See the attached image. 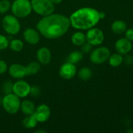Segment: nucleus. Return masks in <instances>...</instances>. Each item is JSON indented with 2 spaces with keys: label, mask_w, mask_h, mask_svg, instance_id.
<instances>
[{
  "label": "nucleus",
  "mask_w": 133,
  "mask_h": 133,
  "mask_svg": "<svg viewBox=\"0 0 133 133\" xmlns=\"http://www.w3.org/2000/svg\"><path fill=\"white\" fill-rule=\"evenodd\" d=\"M127 132H129V133H131V132H132V133H133V131H132V130L129 129V130H128V131H127Z\"/></svg>",
  "instance_id": "nucleus-36"
},
{
  "label": "nucleus",
  "mask_w": 133,
  "mask_h": 133,
  "mask_svg": "<svg viewBox=\"0 0 133 133\" xmlns=\"http://www.w3.org/2000/svg\"><path fill=\"white\" fill-rule=\"evenodd\" d=\"M78 77L82 81H88L92 77V71L90 68L83 67L78 71Z\"/></svg>",
  "instance_id": "nucleus-23"
},
{
  "label": "nucleus",
  "mask_w": 133,
  "mask_h": 133,
  "mask_svg": "<svg viewBox=\"0 0 133 133\" xmlns=\"http://www.w3.org/2000/svg\"><path fill=\"white\" fill-rule=\"evenodd\" d=\"M38 121L37 119L35 118L34 113L31 115L27 116L26 118L22 121V124L25 128L27 129H33L35 127H36L38 124Z\"/></svg>",
  "instance_id": "nucleus-19"
},
{
  "label": "nucleus",
  "mask_w": 133,
  "mask_h": 133,
  "mask_svg": "<svg viewBox=\"0 0 133 133\" xmlns=\"http://www.w3.org/2000/svg\"><path fill=\"white\" fill-rule=\"evenodd\" d=\"M127 24L122 20H116L112 23L111 30L116 35H121L127 30Z\"/></svg>",
  "instance_id": "nucleus-18"
},
{
  "label": "nucleus",
  "mask_w": 133,
  "mask_h": 133,
  "mask_svg": "<svg viewBox=\"0 0 133 133\" xmlns=\"http://www.w3.org/2000/svg\"><path fill=\"white\" fill-rule=\"evenodd\" d=\"M69 18L71 27L78 30L90 29L101 20L99 11L92 7L80 8L74 12Z\"/></svg>",
  "instance_id": "nucleus-2"
},
{
  "label": "nucleus",
  "mask_w": 133,
  "mask_h": 133,
  "mask_svg": "<svg viewBox=\"0 0 133 133\" xmlns=\"http://www.w3.org/2000/svg\"><path fill=\"white\" fill-rule=\"evenodd\" d=\"M35 132H36V133H45V132H46V131H44V130L38 129V130H37L36 131H35Z\"/></svg>",
  "instance_id": "nucleus-35"
},
{
  "label": "nucleus",
  "mask_w": 133,
  "mask_h": 133,
  "mask_svg": "<svg viewBox=\"0 0 133 133\" xmlns=\"http://www.w3.org/2000/svg\"><path fill=\"white\" fill-rule=\"evenodd\" d=\"M9 74L14 79H21L26 75L25 66L21 64H12L8 68Z\"/></svg>",
  "instance_id": "nucleus-14"
},
{
  "label": "nucleus",
  "mask_w": 133,
  "mask_h": 133,
  "mask_svg": "<svg viewBox=\"0 0 133 133\" xmlns=\"http://www.w3.org/2000/svg\"><path fill=\"white\" fill-rule=\"evenodd\" d=\"M125 36L127 39H128L130 41H133V29H128L125 31Z\"/></svg>",
  "instance_id": "nucleus-31"
},
{
  "label": "nucleus",
  "mask_w": 133,
  "mask_h": 133,
  "mask_svg": "<svg viewBox=\"0 0 133 133\" xmlns=\"http://www.w3.org/2000/svg\"><path fill=\"white\" fill-rule=\"evenodd\" d=\"M9 46V40L5 36L0 35V50L6 49Z\"/></svg>",
  "instance_id": "nucleus-27"
},
{
  "label": "nucleus",
  "mask_w": 133,
  "mask_h": 133,
  "mask_svg": "<svg viewBox=\"0 0 133 133\" xmlns=\"http://www.w3.org/2000/svg\"><path fill=\"white\" fill-rule=\"evenodd\" d=\"M20 109L22 112L25 115L29 116L33 114L36 110L35 103L29 99H25L21 102Z\"/></svg>",
  "instance_id": "nucleus-16"
},
{
  "label": "nucleus",
  "mask_w": 133,
  "mask_h": 133,
  "mask_svg": "<svg viewBox=\"0 0 133 133\" xmlns=\"http://www.w3.org/2000/svg\"><path fill=\"white\" fill-rule=\"evenodd\" d=\"M11 3L9 0L0 1V14H5L10 9Z\"/></svg>",
  "instance_id": "nucleus-25"
},
{
  "label": "nucleus",
  "mask_w": 133,
  "mask_h": 133,
  "mask_svg": "<svg viewBox=\"0 0 133 133\" xmlns=\"http://www.w3.org/2000/svg\"><path fill=\"white\" fill-rule=\"evenodd\" d=\"M83 58V54L81 51H74L70 53L68 57V62L71 63L75 64L78 63L82 61Z\"/></svg>",
  "instance_id": "nucleus-22"
},
{
  "label": "nucleus",
  "mask_w": 133,
  "mask_h": 133,
  "mask_svg": "<svg viewBox=\"0 0 133 133\" xmlns=\"http://www.w3.org/2000/svg\"><path fill=\"white\" fill-rule=\"evenodd\" d=\"M105 16H106V14H105V12L99 11V18H100V19H105Z\"/></svg>",
  "instance_id": "nucleus-33"
},
{
  "label": "nucleus",
  "mask_w": 133,
  "mask_h": 133,
  "mask_svg": "<svg viewBox=\"0 0 133 133\" xmlns=\"http://www.w3.org/2000/svg\"><path fill=\"white\" fill-rule=\"evenodd\" d=\"M109 64L113 68H116L120 66L123 62V57L122 55L119 53H113L110 54V57L109 58Z\"/></svg>",
  "instance_id": "nucleus-20"
},
{
  "label": "nucleus",
  "mask_w": 133,
  "mask_h": 133,
  "mask_svg": "<svg viewBox=\"0 0 133 133\" xmlns=\"http://www.w3.org/2000/svg\"><path fill=\"white\" fill-rule=\"evenodd\" d=\"M12 13L18 18H26L32 11L30 0H14L10 6Z\"/></svg>",
  "instance_id": "nucleus-3"
},
{
  "label": "nucleus",
  "mask_w": 133,
  "mask_h": 133,
  "mask_svg": "<svg viewBox=\"0 0 133 133\" xmlns=\"http://www.w3.org/2000/svg\"><path fill=\"white\" fill-rule=\"evenodd\" d=\"M40 34L38 30L33 28H27L23 33L25 41L31 45H36L40 42Z\"/></svg>",
  "instance_id": "nucleus-13"
},
{
  "label": "nucleus",
  "mask_w": 133,
  "mask_h": 133,
  "mask_svg": "<svg viewBox=\"0 0 133 133\" xmlns=\"http://www.w3.org/2000/svg\"><path fill=\"white\" fill-rule=\"evenodd\" d=\"M110 51L107 47L101 46L96 48L91 51L90 60L94 64H101L109 60Z\"/></svg>",
  "instance_id": "nucleus-7"
},
{
  "label": "nucleus",
  "mask_w": 133,
  "mask_h": 133,
  "mask_svg": "<svg viewBox=\"0 0 133 133\" xmlns=\"http://www.w3.org/2000/svg\"><path fill=\"white\" fill-rule=\"evenodd\" d=\"M71 27L70 18L61 14L53 13L43 16L36 24L40 35L48 39H57L63 36Z\"/></svg>",
  "instance_id": "nucleus-1"
},
{
  "label": "nucleus",
  "mask_w": 133,
  "mask_h": 133,
  "mask_svg": "<svg viewBox=\"0 0 133 133\" xmlns=\"http://www.w3.org/2000/svg\"><path fill=\"white\" fill-rule=\"evenodd\" d=\"M105 36L101 29L96 27H92L88 30L86 34V40L87 42L93 46L99 45L103 42Z\"/></svg>",
  "instance_id": "nucleus-8"
},
{
  "label": "nucleus",
  "mask_w": 133,
  "mask_h": 133,
  "mask_svg": "<svg viewBox=\"0 0 133 133\" xmlns=\"http://www.w3.org/2000/svg\"><path fill=\"white\" fill-rule=\"evenodd\" d=\"M31 87L27 81L19 79L13 83L12 93L19 98H24L30 94Z\"/></svg>",
  "instance_id": "nucleus-9"
},
{
  "label": "nucleus",
  "mask_w": 133,
  "mask_h": 133,
  "mask_svg": "<svg viewBox=\"0 0 133 133\" xmlns=\"http://www.w3.org/2000/svg\"><path fill=\"white\" fill-rule=\"evenodd\" d=\"M8 70L7 64L3 60H0V75L6 72Z\"/></svg>",
  "instance_id": "nucleus-30"
},
{
  "label": "nucleus",
  "mask_w": 133,
  "mask_h": 133,
  "mask_svg": "<svg viewBox=\"0 0 133 133\" xmlns=\"http://www.w3.org/2000/svg\"><path fill=\"white\" fill-rule=\"evenodd\" d=\"M20 98L13 93L5 95L2 99L3 108L10 114H16L20 109Z\"/></svg>",
  "instance_id": "nucleus-5"
},
{
  "label": "nucleus",
  "mask_w": 133,
  "mask_h": 133,
  "mask_svg": "<svg viewBox=\"0 0 133 133\" xmlns=\"http://www.w3.org/2000/svg\"><path fill=\"white\" fill-rule=\"evenodd\" d=\"M132 48L131 41L126 38H121L118 39L115 43V49L117 53L122 55L128 54Z\"/></svg>",
  "instance_id": "nucleus-12"
},
{
  "label": "nucleus",
  "mask_w": 133,
  "mask_h": 133,
  "mask_svg": "<svg viewBox=\"0 0 133 133\" xmlns=\"http://www.w3.org/2000/svg\"><path fill=\"white\" fill-rule=\"evenodd\" d=\"M77 74V68L74 64L71 62H65L59 69L60 76L64 79H71Z\"/></svg>",
  "instance_id": "nucleus-11"
},
{
  "label": "nucleus",
  "mask_w": 133,
  "mask_h": 133,
  "mask_svg": "<svg viewBox=\"0 0 133 133\" xmlns=\"http://www.w3.org/2000/svg\"><path fill=\"white\" fill-rule=\"evenodd\" d=\"M31 2L32 10L42 17L54 13L55 5L49 0H31Z\"/></svg>",
  "instance_id": "nucleus-4"
},
{
  "label": "nucleus",
  "mask_w": 133,
  "mask_h": 133,
  "mask_svg": "<svg viewBox=\"0 0 133 133\" xmlns=\"http://www.w3.org/2000/svg\"><path fill=\"white\" fill-rule=\"evenodd\" d=\"M71 41L75 46H81L87 42L86 35L81 31H76L71 35Z\"/></svg>",
  "instance_id": "nucleus-17"
},
{
  "label": "nucleus",
  "mask_w": 133,
  "mask_h": 133,
  "mask_svg": "<svg viewBox=\"0 0 133 133\" xmlns=\"http://www.w3.org/2000/svg\"><path fill=\"white\" fill-rule=\"evenodd\" d=\"M30 94L34 97H38L40 94V88L37 86H32L31 87Z\"/></svg>",
  "instance_id": "nucleus-29"
},
{
  "label": "nucleus",
  "mask_w": 133,
  "mask_h": 133,
  "mask_svg": "<svg viewBox=\"0 0 133 133\" xmlns=\"http://www.w3.org/2000/svg\"><path fill=\"white\" fill-rule=\"evenodd\" d=\"M12 88H13V83L10 81L5 82L4 84H3L2 90L3 93L6 94L12 93Z\"/></svg>",
  "instance_id": "nucleus-26"
},
{
  "label": "nucleus",
  "mask_w": 133,
  "mask_h": 133,
  "mask_svg": "<svg viewBox=\"0 0 133 133\" xmlns=\"http://www.w3.org/2000/svg\"><path fill=\"white\" fill-rule=\"evenodd\" d=\"M9 47L13 51L20 52L24 48V44L19 39H13L9 42Z\"/></svg>",
  "instance_id": "nucleus-24"
},
{
  "label": "nucleus",
  "mask_w": 133,
  "mask_h": 133,
  "mask_svg": "<svg viewBox=\"0 0 133 133\" xmlns=\"http://www.w3.org/2000/svg\"><path fill=\"white\" fill-rule=\"evenodd\" d=\"M34 115L38 123H44L47 122L50 118L51 109L48 105L41 104L36 107Z\"/></svg>",
  "instance_id": "nucleus-10"
},
{
  "label": "nucleus",
  "mask_w": 133,
  "mask_h": 133,
  "mask_svg": "<svg viewBox=\"0 0 133 133\" xmlns=\"http://www.w3.org/2000/svg\"><path fill=\"white\" fill-rule=\"evenodd\" d=\"M51 3H53L54 5H58V4L61 3L62 1V0H49Z\"/></svg>",
  "instance_id": "nucleus-34"
},
{
  "label": "nucleus",
  "mask_w": 133,
  "mask_h": 133,
  "mask_svg": "<svg viewBox=\"0 0 133 133\" xmlns=\"http://www.w3.org/2000/svg\"><path fill=\"white\" fill-rule=\"evenodd\" d=\"M41 66L39 62H31L25 66L26 75H32L40 71Z\"/></svg>",
  "instance_id": "nucleus-21"
},
{
  "label": "nucleus",
  "mask_w": 133,
  "mask_h": 133,
  "mask_svg": "<svg viewBox=\"0 0 133 133\" xmlns=\"http://www.w3.org/2000/svg\"><path fill=\"white\" fill-rule=\"evenodd\" d=\"M123 61L127 65L129 66L133 64V57L131 55H125V57L123 58Z\"/></svg>",
  "instance_id": "nucleus-32"
},
{
  "label": "nucleus",
  "mask_w": 133,
  "mask_h": 133,
  "mask_svg": "<svg viewBox=\"0 0 133 133\" xmlns=\"http://www.w3.org/2000/svg\"><path fill=\"white\" fill-rule=\"evenodd\" d=\"M81 51L82 53H88L90 52H91L93 49V45H91L90 44H89L88 42H86L83 45H82L81 46Z\"/></svg>",
  "instance_id": "nucleus-28"
},
{
  "label": "nucleus",
  "mask_w": 133,
  "mask_h": 133,
  "mask_svg": "<svg viewBox=\"0 0 133 133\" xmlns=\"http://www.w3.org/2000/svg\"><path fill=\"white\" fill-rule=\"evenodd\" d=\"M4 31L10 35H16L21 29V24L17 17L12 14H7L3 18L1 22Z\"/></svg>",
  "instance_id": "nucleus-6"
},
{
  "label": "nucleus",
  "mask_w": 133,
  "mask_h": 133,
  "mask_svg": "<svg viewBox=\"0 0 133 133\" xmlns=\"http://www.w3.org/2000/svg\"><path fill=\"white\" fill-rule=\"evenodd\" d=\"M36 57L40 64L47 65L50 63L51 61V52L49 48L42 47L38 49Z\"/></svg>",
  "instance_id": "nucleus-15"
}]
</instances>
